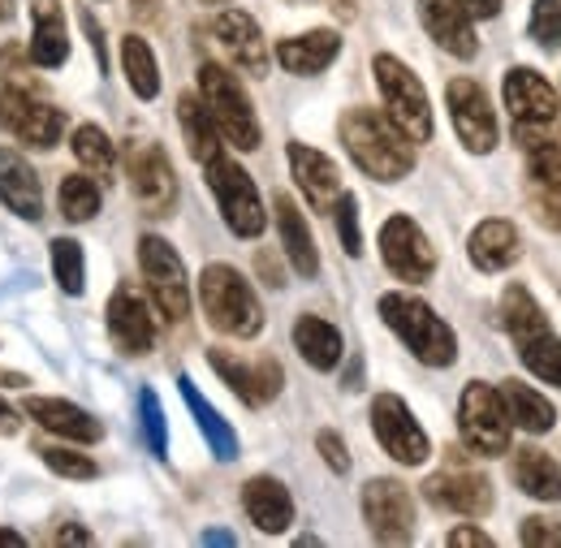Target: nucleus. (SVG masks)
<instances>
[{"label": "nucleus", "mask_w": 561, "mask_h": 548, "mask_svg": "<svg viewBox=\"0 0 561 548\" xmlns=\"http://www.w3.org/2000/svg\"><path fill=\"white\" fill-rule=\"evenodd\" d=\"M199 100L208 104L220 138H229L238 151H255L260 147L264 130H260V117H255L251 95L242 91L238 73H229L225 66H211V61L199 66Z\"/></svg>", "instance_id": "20e7f679"}, {"label": "nucleus", "mask_w": 561, "mask_h": 548, "mask_svg": "<svg viewBox=\"0 0 561 548\" xmlns=\"http://www.w3.org/2000/svg\"><path fill=\"white\" fill-rule=\"evenodd\" d=\"M18 427H22V414L9 402H0V436H18Z\"/></svg>", "instance_id": "3c124183"}, {"label": "nucleus", "mask_w": 561, "mask_h": 548, "mask_svg": "<svg viewBox=\"0 0 561 548\" xmlns=\"http://www.w3.org/2000/svg\"><path fill=\"white\" fill-rule=\"evenodd\" d=\"M371 73H376V87L385 95V117L411 138V142H432V135H436L432 104H427V91H423L420 78L411 73V66H402L389 53H380L371 61Z\"/></svg>", "instance_id": "39448f33"}, {"label": "nucleus", "mask_w": 561, "mask_h": 548, "mask_svg": "<svg viewBox=\"0 0 561 548\" xmlns=\"http://www.w3.org/2000/svg\"><path fill=\"white\" fill-rule=\"evenodd\" d=\"M510 414L501 402V389H492L484 380H471L462 389V402H458V432L467 441L471 454L480 458H501L510 449Z\"/></svg>", "instance_id": "1a4fd4ad"}, {"label": "nucleus", "mask_w": 561, "mask_h": 548, "mask_svg": "<svg viewBox=\"0 0 561 548\" xmlns=\"http://www.w3.org/2000/svg\"><path fill=\"white\" fill-rule=\"evenodd\" d=\"M501 324H505V333H510L514 342H523V338H531L536 329H545L549 316H545V307L531 298L527 285H510V289L501 294Z\"/></svg>", "instance_id": "f704fd0d"}, {"label": "nucleus", "mask_w": 561, "mask_h": 548, "mask_svg": "<svg viewBox=\"0 0 561 548\" xmlns=\"http://www.w3.org/2000/svg\"><path fill=\"white\" fill-rule=\"evenodd\" d=\"M0 18H4V4H0Z\"/></svg>", "instance_id": "680f3d73"}, {"label": "nucleus", "mask_w": 561, "mask_h": 548, "mask_svg": "<svg viewBox=\"0 0 561 548\" xmlns=\"http://www.w3.org/2000/svg\"><path fill=\"white\" fill-rule=\"evenodd\" d=\"M70 147H73V156H78V164H82L91 178H113V173H117V147H113V138L104 135L100 126H78Z\"/></svg>", "instance_id": "e433bc0d"}, {"label": "nucleus", "mask_w": 561, "mask_h": 548, "mask_svg": "<svg viewBox=\"0 0 561 548\" xmlns=\"http://www.w3.org/2000/svg\"><path fill=\"white\" fill-rule=\"evenodd\" d=\"M501 402H505L510 423L523 427V432H531V436H540V432H549V427L558 423L553 402H549L540 389L523 385V380H505V385H501Z\"/></svg>", "instance_id": "c756f323"}, {"label": "nucleus", "mask_w": 561, "mask_h": 548, "mask_svg": "<svg viewBox=\"0 0 561 548\" xmlns=\"http://www.w3.org/2000/svg\"><path fill=\"white\" fill-rule=\"evenodd\" d=\"M333 212H337V233H342V247H346V255H363V233H358V199H354L351 191H342L337 195V204H333Z\"/></svg>", "instance_id": "c03bdc74"}, {"label": "nucleus", "mask_w": 561, "mask_h": 548, "mask_svg": "<svg viewBox=\"0 0 561 548\" xmlns=\"http://www.w3.org/2000/svg\"><path fill=\"white\" fill-rule=\"evenodd\" d=\"M471 9V18H496L501 13V0H462Z\"/></svg>", "instance_id": "864d4df0"}, {"label": "nucleus", "mask_w": 561, "mask_h": 548, "mask_svg": "<svg viewBox=\"0 0 561 548\" xmlns=\"http://www.w3.org/2000/svg\"><path fill=\"white\" fill-rule=\"evenodd\" d=\"M0 126L18 138L22 147H57L66 135V113L57 104H48L35 87L26 82H4L0 91Z\"/></svg>", "instance_id": "6e6552de"}, {"label": "nucleus", "mask_w": 561, "mask_h": 548, "mask_svg": "<svg viewBox=\"0 0 561 548\" xmlns=\"http://www.w3.org/2000/svg\"><path fill=\"white\" fill-rule=\"evenodd\" d=\"M204 169H208V186H211V195H216V204H220L225 225H229L238 238H260L264 225H268V212H264V199H260L251 173H247L238 160H229L225 151L211 156Z\"/></svg>", "instance_id": "0eeeda50"}, {"label": "nucleus", "mask_w": 561, "mask_h": 548, "mask_svg": "<svg viewBox=\"0 0 561 548\" xmlns=\"http://www.w3.org/2000/svg\"><path fill=\"white\" fill-rule=\"evenodd\" d=\"M22 414L35 419L44 432H57V436L78 441V445H95V441L104 436V427L82 411V407L66 402V398H26V402H22Z\"/></svg>", "instance_id": "5701e85b"}, {"label": "nucleus", "mask_w": 561, "mask_h": 548, "mask_svg": "<svg viewBox=\"0 0 561 548\" xmlns=\"http://www.w3.org/2000/svg\"><path fill=\"white\" fill-rule=\"evenodd\" d=\"M531 39L540 44V48H549V53H558L561 48V0H536L531 4Z\"/></svg>", "instance_id": "a19ab883"}, {"label": "nucleus", "mask_w": 561, "mask_h": 548, "mask_svg": "<svg viewBox=\"0 0 561 548\" xmlns=\"http://www.w3.org/2000/svg\"><path fill=\"white\" fill-rule=\"evenodd\" d=\"M57 199H61V216H66V220H73V225L95 220V216H100V204H104L100 186H95L91 178H82V173H70V178L61 182Z\"/></svg>", "instance_id": "4c0bfd02"}, {"label": "nucleus", "mask_w": 561, "mask_h": 548, "mask_svg": "<svg viewBox=\"0 0 561 548\" xmlns=\"http://www.w3.org/2000/svg\"><path fill=\"white\" fill-rule=\"evenodd\" d=\"M445 100H449V117H454V130L462 138V147L489 156L496 147V113H492L484 87L476 78H454L445 87Z\"/></svg>", "instance_id": "2eb2a0df"}, {"label": "nucleus", "mask_w": 561, "mask_h": 548, "mask_svg": "<svg viewBox=\"0 0 561 548\" xmlns=\"http://www.w3.org/2000/svg\"><path fill=\"white\" fill-rule=\"evenodd\" d=\"M0 385H26L22 376H13V372H0Z\"/></svg>", "instance_id": "bf43d9fd"}, {"label": "nucleus", "mask_w": 561, "mask_h": 548, "mask_svg": "<svg viewBox=\"0 0 561 548\" xmlns=\"http://www.w3.org/2000/svg\"><path fill=\"white\" fill-rule=\"evenodd\" d=\"M514 483L536 501H561V467L536 445L514 449Z\"/></svg>", "instance_id": "2f4dec72"}, {"label": "nucleus", "mask_w": 561, "mask_h": 548, "mask_svg": "<svg viewBox=\"0 0 561 548\" xmlns=\"http://www.w3.org/2000/svg\"><path fill=\"white\" fill-rule=\"evenodd\" d=\"M139 269H142L147 289H151V298H156V311H160L164 320H173V324L186 320V316H191V281H186V269H182V255H178L164 238L142 233Z\"/></svg>", "instance_id": "9d476101"}, {"label": "nucleus", "mask_w": 561, "mask_h": 548, "mask_svg": "<svg viewBox=\"0 0 561 548\" xmlns=\"http://www.w3.org/2000/svg\"><path fill=\"white\" fill-rule=\"evenodd\" d=\"M178 122H182L186 147H191V156H195L199 164H208L211 156H220V151H225V142H220V130H216L208 104H204L199 95H191V91H186V95L178 100Z\"/></svg>", "instance_id": "473e14b6"}, {"label": "nucleus", "mask_w": 561, "mask_h": 548, "mask_svg": "<svg viewBox=\"0 0 561 548\" xmlns=\"http://www.w3.org/2000/svg\"><path fill=\"white\" fill-rule=\"evenodd\" d=\"M527 169H531V182H553V186H561V142L558 138H545V142L527 147Z\"/></svg>", "instance_id": "37998d69"}, {"label": "nucleus", "mask_w": 561, "mask_h": 548, "mask_svg": "<svg viewBox=\"0 0 561 548\" xmlns=\"http://www.w3.org/2000/svg\"><path fill=\"white\" fill-rule=\"evenodd\" d=\"M82 26H87V35H91V44H95V57H100V69L108 66V53H104V35H100V26H95V18L82 9Z\"/></svg>", "instance_id": "8fccbe9b"}, {"label": "nucleus", "mask_w": 561, "mask_h": 548, "mask_svg": "<svg viewBox=\"0 0 561 548\" xmlns=\"http://www.w3.org/2000/svg\"><path fill=\"white\" fill-rule=\"evenodd\" d=\"M380 255H385L389 273L398 281H411V285H423L436 273V251L411 216H389L380 225Z\"/></svg>", "instance_id": "ddd939ff"}, {"label": "nucleus", "mask_w": 561, "mask_h": 548, "mask_svg": "<svg viewBox=\"0 0 561 548\" xmlns=\"http://www.w3.org/2000/svg\"><path fill=\"white\" fill-rule=\"evenodd\" d=\"M523 545L527 548H561V523L558 518H545V514H531L523 518Z\"/></svg>", "instance_id": "49530a36"}, {"label": "nucleus", "mask_w": 561, "mask_h": 548, "mask_svg": "<svg viewBox=\"0 0 561 548\" xmlns=\"http://www.w3.org/2000/svg\"><path fill=\"white\" fill-rule=\"evenodd\" d=\"M449 545L454 548H489L492 536H484L480 527H458V532H449Z\"/></svg>", "instance_id": "09e8293b"}, {"label": "nucleus", "mask_w": 561, "mask_h": 548, "mask_svg": "<svg viewBox=\"0 0 561 548\" xmlns=\"http://www.w3.org/2000/svg\"><path fill=\"white\" fill-rule=\"evenodd\" d=\"M242 510H247V518H251L260 532H268V536L289 532V523H294V496H289V488L280 480H273V476L247 480V488H242Z\"/></svg>", "instance_id": "b1692460"}, {"label": "nucleus", "mask_w": 561, "mask_h": 548, "mask_svg": "<svg viewBox=\"0 0 561 548\" xmlns=\"http://www.w3.org/2000/svg\"><path fill=\"white\" fill-rule=\"evenodd\" d=\"M199 302H204V316L216 333L225 338H260L264 333V307L251 289V281L229 269V264H208L199 276Z\"/></svg>", "instance_id": "f03ea898"}, {"label": "nucleus", "mask_w": 561, "mask_h": 548, "mask_svg": "<svg viewBox=\"0 0 561 548\" xmlns=\"http://www.w3.org/2000/svg\"><path fill=\"white\" fill-rule=\"evenodd\" d=\"M531 207H536V220L558 229L561 233V186L553 182H531Z\"/></svg>", "instance_id": "a18cd8bd"}, {"label": "nucleus", "mask_w": 561, "mask_h": 548, "mask_svg": "<svg viewBox=\"0 0 561 548\" xmlns=\"http://www.w3.org/2000/svg\"><path fill=\"white\" fill-rule=\"evenodd\" d=\"M518 345V358H523V367L536 376V380H545V385H558L561 389V338L553 333V324H545V329H536L531 338H523Z\"/></svg>", "instance_id": "72a5a7b5"}, {"label": "nucleus", "mask_w": 561, "mask_h": 548, "mask_svg": "<svg viewBox=\"0 0 561 548\" xmlns=\"http://www.w3.org/2000/svg\"><path fill=\"white\" fill-rule=\"evenodd\" d=\"M139 419H142V436H147V449L156 458H169V427H164V411H160V398L151 389L139 393Z\"/></svg>", "instance_id": "ea45409f"}, {"label": "nucleus", "mask_w": 561, "mask_h": 548, "mask_svg": "<svg viewBox=\"0 0 561 548\" xmlns=\"http://www.w3.org/2000/svg\"><path fill=\"white\" fill-rule=\"evenodd\" d=\"M178 385H182V398H186V407H191V414H195V423H199V432H204L208 449L220 458V463H233V458H238V432H233V427L220 419V411L211 407L199 389H195V380H191V376H182Z\"/></svg>", "instance_id": "7c9ffc66"}, {"label": "nucleus", "mask_w": 561, "mask_h": 548, "mask_svg": "<svg viewBox=\"0 0 561 548\" xmlns=\"http://www.w3.org/2000/svg\"><path fill=\"white\" fill-rule=\"evenodd\" d=\"M130 13H135L139 22H156V18H160V0H130Z\"/></svg>", "instance_id": "603ef678"}, {"label": "nucleus", "mask_w": 561, "mask_h": 548, "mask_svg": "<svg viewBox=\"0 0 561 548\" xmlns=\"http://www.w3.org/2000/svg\"><path fill=\"white\" fill-rule=\"evenodd\" d=\"M39 454H44L48 471H57V476H66V480H95V463H91L87 454H78V449H66V445H44Z\"/></svg>", "instance_id": "79ce46f5"}, {"label": "nucleus", "mask_w": 561, "mask_h": 548, "mask_svg": "<svg viewBox=\"0 0 561 548\" xmlns=\"http://www.w3.org/2000/svg\"><path fill=\"white\" fill-rule=\"evenodd\" d=\"M204 4H229V0H204Z\"/></svg>", "instance_id": "052dcab7"}, {"label": "nucleus", "mask_w": 561, "mask_h": 548, "mask_svg": "<svg viewBox=\"0 0 561 548\" xmlns=\"http://www.w3.org/2000/svg\"><path fill=\"white\" fill-rule=\"evenodd\" d=\"M316 449H320V458L329 463V471H337V476L351 471V454H346V441H342L337 432H320V436H316Z\"/></svg>", "instance_id": "de8ad7c7"}, {"label": "nucleus", "mask_w": 561, "mask_h": 548, "mask_svg": "<svg viewBox=\"0 0 561 548\" xmlns=\"http://www.w3.org/2000/svg\"><path fill=\"white\" fill-rule=\"evenodd\" d=\"M423 496L436 510H449V514H462V518H484L492 510V483L480 471H467V467H449V471L432 476L423 483Z\"/></svg>", "instance_id": "a211bd4d"}, {"label": "nucleus", "mask_w": 561, "mask_h": 548, "mask_svg": "<svg viewBox=\"0 0 561 548\" xmlns=\"http://www.w3.org/2000/svg\"><path fill=\"white\" fill-rule=\"evenodd\" d=\"M324 4H333L337 18H354V0H324Z\"/></svg>", "instance_id": "4d7b16f0"}, {"label": "nucleus", "mask_w": 561, "mask_h": 548, "mask_svg": "<svg viewBox=\"0 0 561 548\" xmlns=\"http://www.w3.org/2000/svg\"><path fill=\"white\" fill-rule=\"evenodd\" d=\"M0 204L22 220L44 216V186H39L35 169L26 164V156H18L13 147H0Z\"/></svg>", "instance_id": "4be33fe9"}, {"label": "nucleus", "mask_w": 561, "mask_h": 548, "mask_svg": "<svg viewBox=\"0 0 561 548\" xmlns=\"http://www.w3.org/2000/svg\"><path fill=\"white\" fill-rule=\"evenodd\" d=\"M420 22L449 57L471 61L480 53V39H476V26H471V9L462 0H420Z\"/></svg>", "instance_id": "6ab92c4d"}, {"label": "nucleus", "mask_w": 561, "mask_h": 548, "mask_svg": "<svg viewBox=\"0 0 561 548\" xmlns=\"http://www.w3.org/2000/svg\"><path fill=\"white\" fill-rule=\"evenodd\" d=\"M363 518L380 545H407L415 536V496L398 480H371L363 488Z\"/></svg>", "instance_id": "f8f14e48"}, {"label": "nucleus", "mask_w": 561, "mask_h": 548, "mask_svg": "<svg viewBox=\"0 0 561 548\" xmlns=\"http://www.w3.org/2000/svg\"><path fill=\"white\" fill-rule=\"evenodd\" d=\"M48 255H53V276H57V285H61L70 298H78V294L87 289V260H82V247H78L73 238H53Z\"/></svg>", "instance_id": "58836bf2"}, {"label": "nucleus", "mask_w": 561, "mask_h": 548, "mask_svg": "<svg viewBox=\"0 0 561 548\" xmlns=\"http://www.w3.org/2000/svg\"><path fill=\"white\" fill-rule=\"evenodd\" d=\"M380 320L402 338V345L427 363V367H449L458 358V338L454 329L415 294H385L380 298Z\"/></svg>", "instance_id": "7ed1b4c3"}, {"label": "nucleus", "mask_w": 561, "mask_h": 548, "mask_svg": "<svg viewBox=\"0 0 561 548\" xmlns=\"http://www.w3.org/2000/svg\"><path fill=\"white\" fill-rule=\"evenodd\" d=\"M277 229H280V247H285L294 273L311 281V276L320 273V251H316V238H311V229H307V216L298 212V204H294L289 195H277Z\"/></svg>", "instance_id": "cd10ccee"}, {"label": "nucleus", "mask_w": 561, "mask_h": 548, "mask_svg": "<svg viewBox=\"0 0 561 548\" xmlns=\"http://www.w3.org/2000/svg\"><path fill=\"white\" fill-rule=\"evenodd\" d=\"M342 53V35L320 26V31H307V35H294V39H280L277 44V61L285 73H298V78H311V73H324V69L337 61Z\"/></svg>", "instance_id": "393cba45"}, {"label": "nucleus", "mask_w": 561, "mask_h": 548, "mask_svg": "<svg viewBox=\"0 0 561 548\" xmlns=\"http://www.w3.org/2000/svg\"><path fill=\"white\" fill-rule=\"evenodd\" d=\"M505 109H510L514 138L523 142V151L545 138H558V95L531 66L505 73Z\"/></svg>", "instance_id": "423d86ee"}, {"label": "nucleus", "mask_w": 561, "mask_h": 548, "mask_svg": "<svg viewBox=\"0 0 561 548\" xmlns=\"http://www.w3.org/2000/svg\"><path fill=\"white\" fill-rule=\"evenodd\" d=\"M289 169H294V182L307 195V204L316 212H333L337 195H342V173L324 151H316L307 142H289Z\"/></svg>", "instance_id": "412c9836"}, {"label": "nucleus", "mask_w": 561, "mask_h": 548, "mask_svg": "<svg viewBox=\"0 0 561 548\" xmlns=\"http://www.w3.org/2000/svg\"><path fill=\"white\" fill-rule=\"evenodd\" d=\"M0 545H9V548H22L26 540L18 536V532H0Z\"/></svg>", "instance_id": "13d9d810"}, {"label": "nucleus", "mask_w": 561, "mask_h": 548, "mask_svg": "<svg viewBox=\"0 0 561 548\" xmlns=\"http://www.w3.org/2000/svg\"><path fill=\"white\" fill-rule=\"evenodd\" d=\"M337 135L346 142L351 160L376 182H402L415 169V147L385 113L376 109H346L337 122Z\"/></svg>", "instance_id": "f257e3e1"}, {"label": "nucleus", "mask_w": 561, "mask_h": 548, "mask_svg": "<svg viewBox=\"0 0 561 548\" xmlns=\"http://www.w3.org/2000/svg\"><path fill=\"white\" fill-rule=\"evenodd\" d=\"M371 432L380 441V449L389 458H398L402 467H423L432 454V441L420 427V419L411 414V407L398 393H376L371 402Z\"/></svg>", "instance_id": "9b49d317"}, {"label": "nucleus", "mask_w": 561, "mask_h": 548, "mask_svg": "<svg viewBox=\"0 0 561 548\" xmlns=\"http://www.w3.org/2000/svg\"><path fill=\"white\" fill-rule=\"evenodd\" d=\"M211 35H216V44L225 48V57L238 69H247L251 78L268 73V44H264V31H260V22L251 13H242V9L216 13Z\"/></svg>", "instance_id": "f3484780"}, {"label": "nucleus", "mask_w": 561, "mask_h": 548, "mask_svg": "<svg viewBox=\"0 0 561 548\" xmlns=\"http://www.w3.org/2000/svg\"><path fill=\"white\" fill-rule=\"evenodd\" d=\"M467 255H471V264H476L480 273H505V269H510V264L523 255L518 229H514L510 220H501V216H492V220H480V225L471 229Z\"/></svg>", "instance_id": "a878e982"}, {"label": "nucleus", "mask_w": 561, "mask_h": 548, "mask_svg": "<svg viewBox=\"0 0 561 548\" xmlns=\"http://www.w3.org/2000/svg\"><path fill=\"white\" fill-rule=\"evenodd\" d=\"M126 173H130V191L142 204V212H151V216H169L173 212L178 178H173V164H169L160 142H135L130 156H126Z\"/></svg>", "instance_id": "4468645a"}, {"label": "nucleus", "mask_w": 561, "mask_h": 548, "mask_svg": "<svg viewBox=\"0 0 561 548\" xmlns=\"http://www.w3.org/2000/svg\"><path fill=\"white\" fill-rule=\"evenodd\" d=\"M108 338L122 354H135V358L147 354L156 342V320L130 285L113 289V298H108Z\"/></svg>", "instance_id": "aec40b11"}, {"label": "nucleus", "mask_w": 561, "mask_h": 548, "mask_svg": "<svg viewBox=\"0 0 561 548\" xmlns=\"http://www.w3.org/2000/svg\"><path fill=\"white\" fill-rule=\"evenodd\" d=\"M31 18H35L31 61L39 69H61L70 61V31H66L61 0H35V4H31Z\"/></svg>", "instance_id": "bb28decb"}, {"label": "nucleus", "mask_w": 561, "mask_h": 548, "mask_svg": "<svg viewBox=\"0 0 561 548\" xmlns=\"http://www.w3.org/2000/svg\"><path fill=\"white\" fill-rule=\"evenodd\" d=\"M208 363H211V372H216L247 407H268L280 393V385H285V372H280V363H273V358L242 363V358L229 354V350H208Z\"/></svg>", "instance_id": "dca6fc26"}, {"label": "nucleus", "mask_w": 561, "mask_h": 548, "mask_svg": "<svg viewBox=\"0 0 561 548\" xmlns=\"http://www.w3.org/2000/svg\"><path fill=\"white\" fill-rule=\"evenodd\" d=\"M57 540H61V545H91V532H82V527H66Z\"/></svg>", "instance_id": "5fc2aeb1"}, {"label": "nucleus", "mask_w": 561, "mask_h": 548, "mask_svg": "<svg viewBox=\"0 0 561 548\" xmlns=\"http://www.w3.org/2000/svg\"><path fill=\"white\" fill-rule=\"evenodd\" d=\"M122 69H126V82L139 100H156L160 95V66H156V53L147 48L142 35H126L122 39Z\"/></svg>", "instance_id": "c9c22d12"}, {"label": "nucleus", "mask_w": 561, "mask_h": 548, "mask_svg": "<svg viewBox=\"0 0 561 548\" xmlns=\"http://www.w3.org/2000/svg\"><path fill=\"white\" fill-rule=\"evenodd\" d=\"M204 545H233V532H204Z\"/></svg>", "instance_id": "6e6d98bb"}, {"label": "nucleus", "mask_w": 561, "mask_h": 548, "mask_svg": "<svg viewBox=\"0 0 561 548\" xmlns=\"http://www.w3.org/2000/svg\"><path fill=\"white\" fill-rule=\"evenodd\" d=\"M294 345H298V354H302L316 372H333V367L342 363V354H346L342 333H337L329 320H320V316H298V324H294Z\"/></svg>", "instance_id": "c85d7f7f"}]
</instances>
